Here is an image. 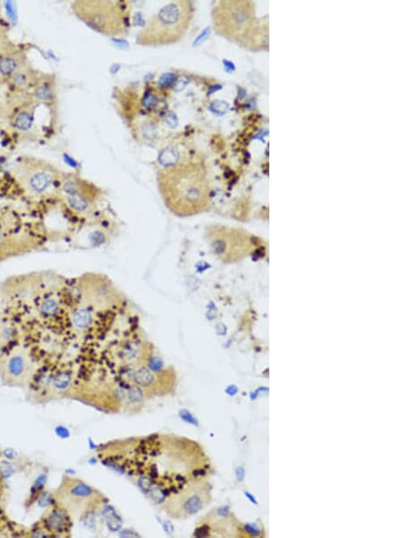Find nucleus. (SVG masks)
Wrapping results in <instances>:
<instances>
[{
  "instance_id": "1",
  "label": "nucleus",
  "mask_w": 408,
  "mask_h": 538,
  "mask_svg": "<svg viewBox=\"0 0 408 538\" xmlns=\"http://www.w3.org/2000/svg\"><path fill=\"white\" fill-rule=\"evenodd\" d=\"M116 455L108 457L126 473L139 476L140 488L156 503L192 480L203 479V468L195 465L201 453L196 442L174 435H152L110 446Z\"/></svg>"
},
{
  "instance_id": "2",
  "label": "nucleus",
  "mask_w": 408,
  "mask_h": 538,
  "mask_svg": "<svg viewBox=\"0 0 408 538\" xmlns=\"http://www.w3.org/2000/svg\"><path fill=\"white\" fill-rule=\"evenodd\" d=\"M159 189L166 206L180 216L201 211L208 198L202 169L194 163H177L159 172Z\"/></svg>"
},
{
  "instance_id": "3",
  "label": "nucleus",
  "mask_w": 408,
  "mask_h": 538,
  "mask_svg": "<svg viewBox=\"0 0 408 538\" xmlns=\"http://www.w3.org/2000/svg\"><path fill=\"white\" fill-rule=\"evenodd\" d=\"M194 11L191 1L169 3L152 17L138 33L137 44L155 48L179 42L188 32Z\"/></svg>"
},
{
  "instance_id": "4",
  "label": "nucleus",
  "mask_w": 408,
  "mask_h": 538,
  "mask_svg": "<svg viewBox=\"0 0 408 538\" xmlns=\"http://www.w3.org/2000/svg\"><path fill=\"white\" fill-rule=\"evenodd\" d=\"M74 11L89 28L105 36L123 37L130 28L131 10L128 2H76L74 4Z\"/></svg>"
},
{
  "instance_id": "5",
  "label": "nucleus",
  "mask_w": 408,
  "mask_h": 538,
  "mask_svg": "<svg viewBox=\"0 0 408 538\" xmlns=\"http://www.w3.org/2000/svg\"><path fill=\"white\" fill-rule=\"evenodd\" d=\"M54 499L69 516L79 519L106 502L105 496L97 489L76 477L65 476L54 491Z\"/></svg>"
},
{
  "instance_id": "6",
  "label": "nucleus",
  "mask_w": 408,
  "mask_h": 538,
  "mask_svg": "<svg viewBox=\"0 0 408 538\" xmlns=\"http://www.w3.org/2000/svg\"><path fill=\"white\" fill-rule=\"evenodd\" d=\"M210 485L203 479L186 483L165 497L160 508L169 517L175 520L192 519L203 510L210 501Z\"/></svg>"
},
{
  "instance_id": "7",
  "label": "nucleus",
  "mask_w": 408,
  "mask_h": 538,
  "mask_svg": "<svg viewBox=\"0 0 408 538\" xmlns=\"http://www.w3.org/2000/svg\"><path fill=\"white\" fill-rule=\"evenodd\" d=\"M254 20V10L251 2H220L214 10L217 31L235 40H243L248 36Z\"/></svg>"
},
{
  "instance_id": "8",
  "label": "nucleus",
  "mask_w": 408,
  "mask_h": 538,
  "mask_svg": "<svg viewBox=\"0 0 408 538\" xmlns=\"http://www.w3.org/2000/svg\"><path fill=\"white\" fill-rule=\"evenodd\" d=\"M14 174L26 192L32 196H39L53 185L57 171L45 161L25 157L17 161Z\"/></svg>"
},
{
  "instance_id": "9",
  "label": "nucleus",
  "mask_w": 408,
  "mask_h": 538,
  "mask_svg": "<svg viewBox=\"0 0 408 538\" xmlns=\"http://www.w3.org/2000/svg\"><path fill=\"white\" fill-rule=\"evenodd\" d=\"M36 371L30 353L22 346L13 348L0 362V380L5 386L23 388L30 384Z\"/></svg>"
},
{
  "instance_id": "10",
  "label": "nucleus",
  "mask_w": 408,
  "mask_h": 538,
  "mask_svg": "<svg viewBox=\"0 0 408 538\" xmlns=\"http://www.w3.org/2000/svg\"><path fill=\"white\" fill-rule=\"evenodd\" d=\"M61 191L65 204L71 211L85 213L90 208L94 198L92 197L93 189L88 181L79 177L69 176L62 183Z\"/></svg>"
},
{
  "instance_id": "11",
  "label": "nucleus",
  "mask_w": 408,
  "mask_h": 538,
  "mask_svg": "<svg viewBox=\"0 0 408 538\" xmlns=\"http://www.w3.org/2000/svg\"><path fill=\"white\" fill-rule=\"evenodd\" d=\"M31 249L32 247L28 246L27 241L22 240V235L14 237L0 226V261L8 260L14 256L25 254L30 252Z\"/></svg>"
},
{
  "instance_id": "12",
  "label": "nucleus",
  "mask_w": 408,
  "mask_h": 538,
  "mask_svg": "<svg viewBox=\"0 0 408 538\" xmlns=\"http://www.w3.org/2000/svg\"><path fill=\"white\" fill-rule=\"evenodd\" d=\"M22 54L8 53L0 56V76L10 79L13 74L24 63Z\"/></svg>"
},
{
  "instance_id": "13",
  "label": "nucleus",
  "mask_w": 408,
  "mask_h": 538,
  "mask_svg": "<svg viewBox=\"0 0 408 538\" xmlns=\"http://www.w3.org/2000/svg\"><path fill=\"white\" fill-rule=\"evenodd\" d=\"M69 515L64 508L54 509L48 517V524L51 530L61 532L67 529L68 525Z\"/></svg>"
},
{
  "instance_id": "14",
  "label": "nucleus",
  "mask_w": 408,
  "mask_h": 538,
  "mask_svg": "<svg viewBox=\"0 0 408 538\" xmlns=\"http://www.w3.org/2000/svg\"><path fill=\"white\" fill-rule=\"evenodd\" d=\"M33 77L32 69L27 64H25V63H23L15 73L13 74V76L10 77V80L17 87L26 88L32 82Z\"/></svg>"
},
{
  "instance_id": "15",
  "label": "nucleus",
  "mask_w": 408,
  "mask_h": 538,
  "mask_svg": "<svg viewBox=\"0 0 408 538\" xmlns=\"http://www.w3.org/2000/svg\"><path fill=\"white\" fill-rule=\"evenodd\" d=\"M54 89L53 83L50 82V80L41 81L33 88L32 96L37 101L47 102L54 96Z\"/></svg>"
},
{
  "instance_id": "16",
  "label": "nucleus",
  "mask_w": 408,
  "mask_h": 538,
  "mask_svg": "<svg viewBox=\"0 0 408 538\" xmlns=\"http://www.w3.org/2000/svg\"><path fill=\"white\" fill-rule=\"evenodd\" d=\"M132 379L136 382L137 386L142 388H151L155 384V376L153 373H151L150 370L146 369V368H140L136 371H134Z\"/></svg>"
},
{
  "instance_id": "17",
  "label": "nucleus",
  "mask_w": 408,
  "mask_h": 538,
  "mask_svg": "<svg viewBox=\"0 0 408 538\" xmlns=\"http://www.w3.org/2000/svg\"><path fill=\"white\" fill-rule=\"evenodd\" d=\"M93 321V315L88 309L82 307L74 311L73 313V324L79 330H84L90 327Z\"/></svg>"
},
{
  "instance_id": "18",
  "label": "nucleus",
  "mask_w": 408,
  "mask_h": 538,
  "mask_svg": "<svg viewBox=\"0 0 408 538\" xmlns=\"http://www.w3.org/2000/svg\"><path fill=\"white\" fill-rule=\"evenodd\" d=\"M34 122V113L31 109H24L19 111L15 116L14 125L20 131H28L32 127Z\"/></svg>"
},
{
  "instance_id": "19",
  "label": "nucleus",
  "mask_w": 408,
  "mask_h": 538,
  "mask_svg": "<svg viewBox=\"0 0 408 538\" xmlns=\"http://www.w3.org/2000/svg\"><path fill=\"white\" fill-rule=\"evenodd\" d=\"M60 304L54 296H48L43 299L39 306V312L44 318H50L59 312Z\"/></svg>"
},
{
  "instance_id": "20",
  "label": "nucleus",
  "mask_w": 408,
  "mask_h": 538,
  "mask_svg": "<svg viewBox=\"0 0 408 538\" xmlns=\"http://www.w3.org/2000/svg\"><path fill=\"white\" fill-rule=\"evenodd\" d=\"M11 339L10 327L8 326L7 322L0 318V362L7 355L8 351V344Z\"/></svg>"
},
{
  "instance_id": "21",
  "label": "nucleus",
  "mask_w": 408,
  "mask_h": 538,
  "mask_svg": "<svg viewBox=\"0 0 408 538\" xmlns=\"http://www.w3.org/2000/svg\"><path fill=\"white\" fill-rule=\"evenodd\" d=\"M244 531L252 537H260L261 535V528L255 524H246L244 526Z\"/></svg>"
},
{
  "instance_id": "22",
  "label": "nucleus",
  "mask_w": 408,
  "mask_h": 538,
  "mask_svg": "<svg viewBox=\"0 0 408 538\" xmlns=\"http://www.w3.org/2000/svg\"><path fill=\"white\" fill-rule=\"evenodd\" d=\"M228 108L229 105L225 102H214L212 105V111L216 112V113L220 114L225 113Z\"/></svg>"
},
{
  "instance_id": "23",
  "label": "nucleus",
  "mask_w": 408,
  "mask_h": 538,
  "mask_svg": "<svg viewBox=\"0 0 408 538\" xmlns=\"http://www.w3.org/2000/svg\"><path fill=\"white\" fill-rule=\"evenodd\" d=\"M6 42H7V37H6V34L3 31L0 30V54L4 50Z\"/></svg>"
},
{
  "instance_id": "24",
  "label": "nucleus",
  "mask_w": 408,
  "mask_h": 538,
  "mask_svg": "<svg viewBox=\"0 0 408 538\" xmlns=\"http://www.w3.org/2000/svg\"><path fill=\"white\" fill-rule=\"evenodd\" d=\"M236 475L238 482H243L244 477H245V470L243 468H237Z\"/></svg>"
},
{
  "instance_id": "25",
  "label": "nucleus",
  "mask_w": 408,
  "mask_h": 538,
  "mask_svg": "<svg viewBox=\"0 0 408 538\" xmlns=\"http://www.w3.org/2000/svg\"><path fill=\"white\" fill-rule=\"evenodd\" d=\"M226 391L227 393L229 394V395H234V394L237 393L238 389L235 385H232V386H229L228 389L226 390Z\"/></svg>"
},
{
  "instance_id": "26",
  "label": "nucleus",
  "mask_w": 408,
  "mask_h": 538,
  "mask_svg": "<svg viewBox=\"0 0 408 538\" xmlns=\"http://www.w3.org/2000/svg\"><path fill=\"white\" fill-rule=\"evenodd\" d=\"M246 497H248L249 500H251L252 503H254V504L257 505L258 502L257 500H256L255 497L252 496V494H249V492H245Z\"/></svg>"
}]
</instances>
